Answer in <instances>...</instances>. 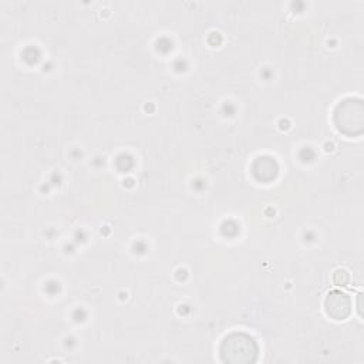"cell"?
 I'll list each match as a JSON object with an SVG mask.
<instances>
[{
	"mask_svg": "<svg viewBox=\"0 0 364 364\" xmlns=\"http://www.w3.org/2000/svg\"><path fill=\"white\" fill-rule=\"evenodd\" d=\"M219 354L222 361L228 364H252L257 360L259 346L252 336L233 331L222 340Z\"/></svg>",
	"mask_w": 364,
	"mask_h": 364,
	"instance_id": "obj_1",
	"label": "cell"
},
{
	"mask_svg": "<svg viewBox=\"0 0 364 364\" xmlns=\"http://www.w3.org/2000/svg\"><path fill=\"white\" fill-rule=\"evenodd\" d=\"M336 128L347 136H358L364 131V104L360 98H344L333 114Z\"/></svg>",
	"mask_w": 364,
	"mask_h": 364,
	"instance_id": "obj_2",
	"label": "cell"
},
{
	"mask_svg": "<svg viewBox=\"0 0 364 364\" xmlns=\"http://www.w3.org/2000/svg\"><path fill=\"white\" fill-rule=\"evenodd\" d=\"M326 314L336 320L343 321L351 314V299L341 290H330L324 299Z\"/></svg>",
	"mask_w": 364,
	"mask_h": 364,
	"instance_id": "obj_3",
	"label": "cell"
},
{
	"mask_svg": "<svg viewBox=\"0 0 364 364\" xmlns=\"http://www.w3.org/2000/svg\"><path fill=\"white\" fill-rule=\"evenodd\" d=\"M277 162L270 156H257L252 164V175L263 183L273 181L277 176Z\"/></svg>",
	"mask_w": 364,
	"mask_h": 364,
	"instance_id": "obj_4",
	"label": "cell"
},
{
	"mask_svg": "<svg viewBox=\"0 0 364 364\" xmlns=\"http://www.w3.org/2000/svg\"><path fill=\"white\" fill-rule=\"evenodd\" d=\"M333 283L336 286H347L350 283V273L346 269H337L333 273Z\"/></svg>",
	"mask_w": 364,
	"mask_h": 364,
	"instance_id": "obj_5",
	"label": "cell"
}]
</instances>
